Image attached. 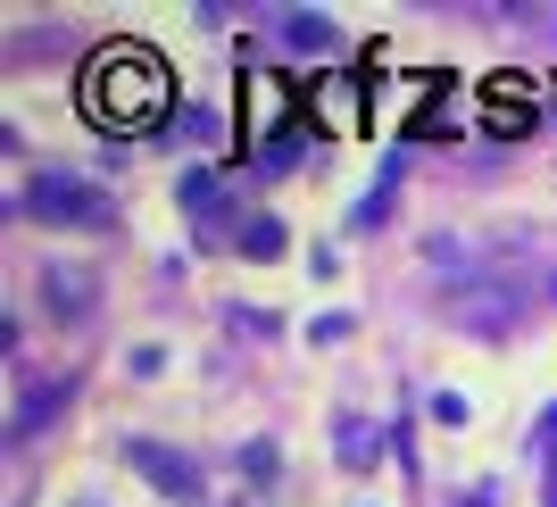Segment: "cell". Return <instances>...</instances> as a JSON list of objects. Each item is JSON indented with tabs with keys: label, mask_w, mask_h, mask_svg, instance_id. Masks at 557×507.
<instances>
[{
	"label": "cell",
	"mask_w": 557,
	"mask_h": 507,
	"mask_svg": "<svg viewBox=\"0 0 557 507\" xmlns=\"http://www.w3.org/2000/svg\"><path fill=\"white\" fill-rule=\"evenodd\" d=\"M84 116L116 141H141L175 116V67L150 42H100L84 59Z\"/></svg>",
	"instance_id": "cell-1"
},
{
	"label": "cell",
	"mask_w": 557,
	"mask_h": 507,
	"mask_svg": "<svg viewBox=\"0 0 557 507\" xmlns=\"http://www.w3.org/2000/svg\"><path fill=\"white\" fill-rule=\"evenodd\" d=\"M25 217L59 225V233H100V225H116V200L92 175H75V166H34L25 175Z\"/></svg>",
	"instance_id": "cell-2"
},
{
	"label": "cell",
	"mask_w": 557,
	"mask_h": 507,
	"mask_svg": "<svg viewBox=\"0 0 557 507\" xmlns=\"http://www.w3.org/2000/svg\"><path fill=\"white\" fill-rule=\"evenodd\" d=\"M283 116H292V84L283 75H250L242 84V141H250V159L283 150Z\"/></svg>",
	"instance_id": "cell-3"
},
{
	"label": "cell",
	"mask_w": 557,
	"mask_h": 507,
	"mask_svg": "<svg viewBox=\"0 0 557 507\" xmlns=\"http://www.w3.org/2000/svg\"><path fill=\"white\" fill-rule=\"evenodd\" d=\"M125 458H134V474H150V483H159V491H166L175 507H200V499H209V483H200V466H191L184 449H166V441H134Z\"/></svg>",
	"instance_id": "cell-4"
},
{
	"label": "cell",
	"mask_w": 557,
	"mask_h": 507,
	"mask_svg": "<svg viewBox=\"0 0 557 507\" xmlns=\"http://www.w3.org/2000/svg\"><path fill=\"white\" fill-rule=\"evenodd\" d=\"M34 283H42V308L59 324H84L100 308V275H92V267H42Z\"/></svg>",
	"instance_id": "cell-5"
},
{
	"label": "cell",
	"mask_w": 557,
	"mask_h": 507,
	"mask_svg": "<svg viewBox=\"0 0 557 507\" xmlns=\"http://www.w3.org/2000/svg\"><path fill=\"white\" fill-rule=\"evenodd\" d=\"M184 208H191V225H200V233H242L233 217H250V208H233L225 175H184Z\"/></svg>",
	"instance_id": "cell-6"
},
{
	"label": "cell",
	"mask_w": 557,
	"mask_h": 507,
	"mask_svg": "<svg viewBox=\"0 0 557 507\" xmlns=\"http://www.w3.org/2000/svg\"><path fill=\"white\" fill-rule=\"evenodd\" d=\"M317 125L358 134V125H367V84H349V75H317Z\"/></svg>",
	"instance_id": "cell-7"
},
{
	"label": "cell",
	"mask_w": 557,
	"mask_h": 507,
	"mask_svg": "<svg viewBox=\"0 0 557 507\" xmlns=\"http://www.w3.org/2000/svg\"><path fill=\"white\" fill-rule=\"evenodd\" d=\"M283 42H300V50H325V42H342L317 9H283Z\"/></svg>",
	"instance_id": "cell-8"
},
{
	"label": "cell",
	"mask_w": 557,
	"mask_h": 507,
	"mask_svg": "<svg viewBox=\"0 0 557 507\" xmlns=\"http://www.w3.org/2000/svg\"><path fill=\"white\" fill-rule=\"evenodd\" d=\"M233 250H250V258H275V250H283V225H275V217H250V225L233 233Z\"/></svg>",
	"instance_id": "cell-9"
},
{
	"label": "cell",
	"mask_w": 557,
	"mask_h": 507,
	"mask_svg": "<svg viewBox=\"0 0 557 507\" xmlns=\"http://www.w3.org/2000/svg\"><path fill=\"white\" fill-rule=\"evenodd\" d=\"M59 399H67V392H59V383H34V392H25V416H17V433H42Z\"/></svg>",
	"instance_id": "cell-10"
},
{
	"label": "cell",
	"mask_w": 557,
	"mask_h": 507,
	"mask_svg": "<svg viewBox=\"0 0 557 507\" xmlns=\"http://www.w3.org/2000/svg\"><path fill=\"white\" fill-rule=\"evenodd\" d=\"M533 458H541V474H549V499H557V408L533 424Z\"/></svg>",
	"instance_id": "cell-11"
},
{
	"label": "cell",
	"mask_w": 557,
	"mask_h": 507,
	"mask_svg": "<svg viewBox=\"0 0 557 507\" xmlns=\"http://www.w3.org/2000/svg\"><path fill=\"white\" fill-rule=\"evenodd\" d=\"M333 441H342V458H349V466H367V458H374V433H367V424H349V416L333 424Z\"/></svg>",
	"instance_id": "cell-12"
},
{
	"label": "cell",
	"mask_w": 557,
	"mask_h": 507,
	"mask_svg": "<svg viewBox=\"0 0 557 507\" xmlns=\"http://www.w3.org/2000/svg\"><path fill=\"white\" fill-rule=\"evenodd\" d=\"M549 507H557V499H549Z\"/></svg>",
	"instance_id": "cell-13"
}]
</instances>
